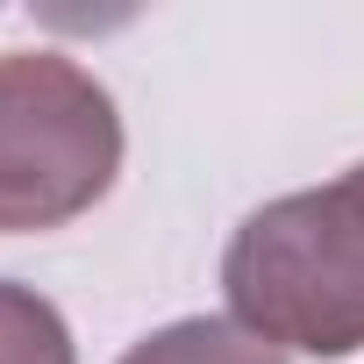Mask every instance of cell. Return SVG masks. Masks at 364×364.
Wrapping results in <instances>:
<instances>
[{
  "label": "cell",
  "mask_w": 364,
  "mask_h": 364,
  "mask_svg": "<svg viewBox=\"0 0 364 364\" xmlns=\"http://www.w3.org/2000/svg\"><path fill=\"white\" fill-rule=\"evenodd\" d=\"M0 364H79L65 314L43 293L8 286V279H0Z\"/></svg>",
  "instance_id": "cell-4"
},
{
  "label": "cell",
  "mask_w": 364,
  "mask_h": 364,
  "mask_svg": "<svg viewBox=\"0 0 364 364\" xmlns=\"http://www.w3.org/2000/svg\"><path fill=\"white\" fill-rule=\"evenodd\" d=\"M122 364H286L264 336H250L243 321H222V314H186L157 336H143Z\"/></svg>",
  "instance_id": "cell-3"
},
{
  "label": "cell",
  "mask_w": 364,
  "mask_h": 364,
  "mask_svg": "<svg viewBox=\"0 0 364 364\" xmlns=\"http://www.w3.org/2000/svg\"><path fill=\"white\" fill-rule=\"evenodd\" d=\"M222 293L272 350H364V164L264 200L222 250Z\"/></svg>",
  "instance_id": "cell-1"
},
{
  "label": "cell",
  "mask_w": 364,
  "mask_h": 364,
  "mask_svg": "<svg viewBox=\"0 0 364 364\" xmlns=\"http://www.w3.org/2000/svg\"><path fill=\"white\" fill-rule=\"evenodd\" d=\"M122 171L114 93L65 50L0 58V236L65 229Z\"/></svg>",
  "instance_id": "cell-2"
}]
</instances>
